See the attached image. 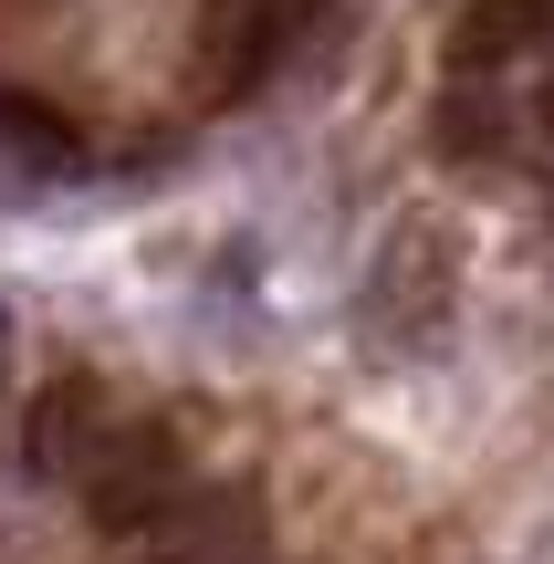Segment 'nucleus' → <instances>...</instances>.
I'll return each mask as SVG.
<instances>
[{
  "instance_id": "obj_2",
  "label": "nucleus",
  "mask_w": 554,
  "mask_h": 564,
  "mask_svg": "<svg viewBox=\"0 0 554 564\" xmlns=\"http://www.w3.org/2000/svg\"><path fill=\"white\" fill-rule=\"evenodd\" d=\"M450 282H460L450 230H439L430 209H409V220L377 241V262H367V324L388 345H430L439 324H450Z\"/></svg>"
},
{
  "instance_id": "obj_8",
  "label": "nucleus",
  "mask_w": 554,
  "mask_h": 564,
  "mask_svg": "<svg viewBox=\"0 0 554 564\" xmlns=\"http://www.w3.org/2000/svg\"><path fill=\"white\" fill-rule=\"evenodd\" d=\"M0 377H11V314H0Z\"/></svg>"
},
{
  "instance_id": "obj_3",
  "label": "nucleus",
  "mask_w": 554,
  "mask_h": 564,
  "mask_svg": "<svg viewBox=\"0 0 554 564\" xmlns=\"http://www.w3.org/2000/svg\"><path fill=\"white\" fill-rule=\"evenodd\" d=\"M304 21H314V0H209L199 11V95H251L293 53Z\"/></svg>"
},
{
  "instance_id": "obj_5",
  "label": "nucleus",
  "mask_w": 554,
  "mask_h": 564,
  "mask_svg": "<svg viewBox=\"0 0 554 564\" xmlns=\"http://www.w3.org/2000/svg\"><path fill=\"white\" fill-rule=\"evenodd\" d=\"M95 440H105V387L95 377H53L32 408H21V470L32 481H84V460H95Z\"/></svg>"
},
{
  "instance_id": "obj_1",
  "label": "nucleus",
  "mask_w": 554,
  "mask_h": 564,
  "mask_svg": "<svg viewBox=\"0 0 554 564\" xmlns=\"http://www.w3.org/2000/svg\"><path fill=\"white\" fill-rule=\"evenodd\" d=\"M74 491H84V512H95V533H146L188 491L178 429L167 419H105V440H95V460H84Z\"/></svg>"
},
{
  "instance_id": "obj_7",
  "label": "nucleus",
  "mask_w": 554,
  "mask_h": 564,
  "mask_svg": "<svg viewBox=\"0 0 554 564\" xmlns=\"http://www.w3.org/2000/svg\"><path fill=\"white\" fill-rule=\"evenodd\" d=\"M534 126H544V137H554V74H544V95H534Z\"/></svg>"
},
{
  "instance_id": "obj_4",
  "label": "nucleus",
  "mask_w": 554,
  "mask_h": 564,
  "mask_svg": "<svg viewBox=\"0 0 554 564\" xmlns=\"http://www.w3.org/2000/svg\"><path fill=\"white\" fill-rule=\"evenodd\" d=\"M126 564H262V512H251L241 491H199V502L178 491V502L137 533Z\"/></svg>"
},
{
  "instance_id": "obj_6",
  "label": "nucleus",
  "mask_w": 554,
  "mask_h": 564,
  "mask_svg": "<svg viewBox=\"0 0 554 564\" xmlns=\"http://www.w3.org/2000/svg\"><path fill=\"white\" fill-rule=\"evenodd\" d=\"M544 42H554V0H460L450 63L460 74H502V63L544 53Z\"/></svg>"
}]
</instances>
